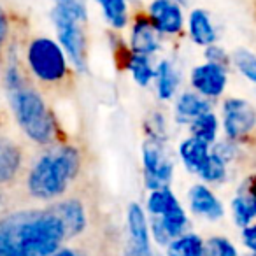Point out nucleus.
<instances>
[{
    "label": "nucleus",
    "instance_id": "9b49d317",
    "mask_svg": "<svg viewBox=\"0 0 256 256\" xmlns=\"http://www.w3.org/2000/svg\"><path fill=\"white\" fill-rule=\"evenodd\" d=\"M151 226H153L154 238L162 246H168L174 238L181 237L186 226V214L182 210L181 204L170 209L168 212H165L164 216H153Z\"/></svg>",
    "mask_w": 256,
    "mask_h": 256
},
{
    "label": "nucleus",
    "instance_id": "f257e3e1",
    "mask_svg": "<svg viewBox=\"0 0 256 256\" xmlns=\"http://www.w3.org/2000/svg\"><path fill=\"white\" fill-rule=\"evenodd\" d=\"M65 240L67 232L51 206L0 216V256H50Z\"/></svg>",
    "mask_w": 256,
    "mask_h": 256
},
{
    "label": "nucleus",
    "instance_id": "f03ea898",
    "mask_svg": "<svg viewBox=\"0 0 256 256\" xmlns=\"http://www.w3.org/2000/svg\"><path fill=\"white\" fill-rule=\"evenodd\" d=\"M4 86L16 123L30 140L46 148L56 142L58 130L51 110L36 82L23 72L18 62L11 60L4 67Z\"/></svg>",
    "mask_w": 256,
    "mask_h": 256
},
{
    "label": "nucleus",
    "instance_id": "bb28decb",
    "mask_svg": "<svg viewBox=\"0 0 256 256\" xmlns=\"http://www.w3.org/2000/svg\"><path fill=\"white\" fill-rule=\"evenodd\" d=\"M204 256H238L226 237H210L204 242Z\"/></svg>",
    "mask_w": 256,
    "mask_h": 256
},
{
    "label": "nucleus",
    "instance_id": "2eb2a0df",
    "mask_svg": "<svg viewBox=\"0 0 256 256\" xmlns=\"http://www.w3.org/2000/svg\"><path fill=\"white\" fill-rule=\"evenodd\" d=\"M190 206L193 212L207 220H220L223 216V206L214 196V193L204 184H195L190 190Z\"/></svg>",
    "mask_w": 256,
    "mask_h": 256
},
{
    "label": "nucleus",
    "instance_id": "20e7f679",
    "mask_svg": "<svg viewBox=\"0 0 256 256\" xmlns=\"http://www.w3.org/2000/svg\"><path fill=\"white\" fill-rule=\"evenodd\" d=\"M88 14L81 0H62L53 9V22L56 26L58 40L78 70L88 67V39L84 25Z\"/></svg>",
    "mask_w": 256,
    "mask_h": 256
},
{
    "label": "nucleus",
    "instance_id": "7c9ffc66",
    "mask_svg": "<svg viewBox=\"0 0 256 256\" xmlns=\"http://www.w3.org/2000/svg\"><path fill=\"white\" fill-rule=\"evenodd\" d=\"M242 237H244V244L256 254V224L246 226L242 230Z\"/></svg>",
    "mask_w": 256,
    "mask_h": 256
},
{
    "label": "nucleus",
    "instance_id": "a211bd4d",
    "mask_svg": "<svg viewBox=\"0 0 256 256\" xmlns=\"http://www.w3.org/2000/svg\"><path fill=\"white\" fill-rule=\"evenodd\" d=\"M190 34L195 44L198 46H212L216 42V30H214L210 18L207 11L204 9H195L190 16Z\"/></svg>",
    "mask_w": 256,
    "mask_h": 256
},
{
    "label": "nucleus",
    "instance_id": "9d476101",
    "mask_svg": "<svg viewBox=\"0 0 256 256\" xmlns=\"http://www.w3.org/2000/svg\"><path fill=\"white\" fill-rule=\"evenodd\" d=\"M148 18L160 34H179L182 28V12L176 0H153Z\"/></svg>",
    "mask_w": 256,
    "mask_h": 256
},
{
    "label": "nucleus",
    "instance_id": "1a4fd4ad",
    "mask_svg": "<svg viewBox=\"0 0 256 256\" xmlns=\"http://www.w3.org/2000/svg\"><path fill=\"white\" fill-rule=\"evenodd\" d=\"M192 84L200 95L220 96L226 86V68L216 64H204L193 68L192 72Z\"/></svg>",
    "mask_w": 256,
    "mask_h": 256
},
{
    "label": "nucleus",
    "instance_id": "6ab92c4d",
    "mask_svg": "<svg viewBox=\"0 0 256 256\" xmlns=\"http://www.w3.org/2000/svg\"><path fill=\"white\" fill-rule=\"evenodd\" d=\"M232 210H234L235 223L238 226H249L256 218V193L242 188V192H238V195L232 202Z\"/></svg>",
    "mask_w": 256,
    "mask_h": 256
},
{
    "label": "nucleus",
    "instance_id": "dca6fc26",
    "mask_svg": "<svg viewBox=\"0 0 256 256\" xmlns=\"http://www.w3.org/2000/svg\"><path fill=\"white\" fill-rule=\"evenodd\" d=\"M210 104L204 96L196 95V93L186 92L179 96L178 104H176V118L179 123H193L196 118L202 114L209 112Z\"/></svg>",
    "mask_w": 256,
    "mask_h": 256
},
{
    "label": "nucleus",
    "instance_id": "2f4dec72",
    "mask_svg": "<svg viewBox=\"0 0 256 256\" xmlns=\"http://www.w3.org/2000/svg\"><path fill=\"white\" fill-rule=\"evenodd\" d=\"M9 204H11V198H9V190H0V216L4 212H8Z\"/></svg>",
    "mask_w": 256,
    "mask_h": 256
},
{
    "label": "nucleus",
    "instance_id": "a878e982",
    "mask_svg": "<svg viewBox=\"0 0 256 256\" xmlns=\"http://www.w3.org/2000/svg\"><path fill=\"white\" fill-rule=\"evenodd\" d=\"M200 176L209 182H221L226 178V164L218 154L210 153L204 168L200 170Z\"/></svg>",
    "mask_w": 256,
    "mask_h": 256
},
{
    "label": "nucleus",
    "instance_id": "412c9836",
    "mask_svg": "<svg viewBox=\"0 0 256 256\" xmlns=\"http://www.w3.org/2000/svg\"><path fill=\"white\" fill-rule=\"evenodd\" d=\"M167 256H204V240L195 234L181 235L167 246Z\"/></svg>",
    "mask_w": 256,
    "mask_h": 256
},
{
    "label": "nucleus",
    "instance_id": "4468645a",
    "mask_svg": "<svg viewBox=\"0 0 256 256\" xmlns=\"http://www.w3.org/2000/svg\"><path fill=\"white\" fill-rule=\"evenodd\" d=\"M158 30L153 26L151 20L148 16H139L134 23L132 28V50L136 54H146L150 56L151 53L158 50Z\"/></svg>",
    "mask_w": 256,
    "mask_h": 256
},
{
    "label": "nucleus",
    "instance_id": "c756f323",
    "mask_svg": "<svg viewBox=\"0 0 256 256\" xmlns=\"http://www.w3.org/2000/svg\"><path fill=\"white\" fill-rule=\"evenodd\" d=\"M206 54H207V58H209L210 64L221 65V67L226 68V65H228V56H226V53H224V51L221 50L220 46H216V44L209 46V48H207V51H206Z\"/></svg>",
    "mask_w": 256,
    "mask_h": 256
},
{
    "label": "nucleus",
    "instance_id": "f704fd0d",
    "mask_svg": "<svg viewBox=\"0 0 256 256\" xmlns=\"http://www.w3.org/2000/svg\"><path fill=\"white\" fill-rule=\"evenodd\" d=\"M176 2H179V4H184L186 0H176Z\"/></svg>",
    "mask_w": 256,
    "mask_h": 256
},
{
    "label": "nucleus",
    "instance_id": "f8f14e48",
    "mask_svg": "<svg viewBox=\"0 0 256 256\" xmlns=\"http://www.w3.org/2000/svg\"><path fill=\"white\" fill-rule=\"evenodd\" d=\"M51 207H53L54 212L58 214V218L64 223L65 232H67V238H74L84 232L86 212H84V206L78 198L60 200L56 204H51Z\"/></svg>",
    "mask_w": 256,
    "mask_h": 256
},
{
    "label": "nucleus",
    "instance_id": "7ed1b4c3",
    "mask_svg": "<svg viewBox=\"0 0 256 256\" xmlns=\"http://www.w3.org/2000/svg\"><path fill=\"white\" fill-rule=\"evenodd\" d=\"M81 168L82 154L76 146L58 142L46 146L26 167L25 193L42 202L58 200L79 178Z\"/></svg>",
    "mask_w": 256,
    "mask_h": 256
},
{
    "label": "nucleus",
    "instance_id": "473e14b6",
    "mask_svg": "<svg viewBox=\"0 0 256 256\" xmlns=\"http://www.w3.org/2000/svg\"><path fill=\"white\" fill-rule=\"evenodd\" d=\"M50 256H79V254L76 251H72V249H60V251L53 252Z\"/></svg>",
    "mask_w": 256,
    "mask_h": 256
},
{
    "label": "nucleus",
    "instance_id": "ddd939ff",
    "mask_svg": "<svg viewBox=\"0 0 256 256\" xmlns=\"http://www.w3.org/2000/svg\"><path fill=\"white\" fill-rule=\"evenodd\" d=\"M126 221H128V232H130L132 248L136 249L137 252H140V254L151 256L146 216H144L142 207H140L139 204H130V206H128Z\"/></svg>",
    "mask_w": 256,
    "mask_h": 256
},
{
    "label": "nucleus",
    "instance_id": "aec40b11",
    "mask_svg": "<svg viewBox=\"0 0 256 256\" xmlns=\"http://www.w3.org/2000/svg\"><path fill=\"white\" fill-rule=\"evenodd\" d=\"M154 78H156L158 96L162 100H170L179 84V74L174 65L170 62H160V65L154 70Z\"/></svg>",
    "mask_w": 256,
    "mask_h": 256
},
{
    "label": "nucleus",
    "instance_id": "c9c22d12",
    "mask_svg": "<svg viewBox=\"0 0 256 256\" xmlns=\"http://www.w3.org/2000/svg\"><path fill=\"white\" fill-rule=\"evenodd\" d=\"M56 2H62V0H56Z\"/></svg>",
    "mask_w": 256,
    "mask_h": 256
},
{
    "label": "nucleus",
    "instance_id": "72a5a7b5",
    "mask_svg": "<svg viewBox=\"0 0 256 256\" xmlns=\"http://www.w3.org/2000/svg\"><path fill=\"white\" fill-rule=\"evenodd\" d=\"M124 256H146V254H140V252H137L134 248H130V249L126 251V254H124Z\"/></svg>",
    "mask_w": 256,
    "mask_h": 256
},
{
    "label": "nucleus",
    "instance_id": "39448f33",
    "mask_svg": "<svg viewBox=\"0 0 256 256\" xmlns=\"http://www.w3.org/2000/svg\"><path fill=\"white\" fill-rule=\"evenodd\" d=\"M26 65L30 74L42 88L64 92L70 86L72 76L67 58L60 46L48 37H37L26 48Z\"/></svg>",
    "mask_w": 256,
    "mask_h": 256
},
{
    "label": "nucleus",
    "instance_id": "393cba45",
    "mask_svg": "<svg viewBox=\"0 0 256 256\" xmlns=\"http://www.w3.org/2000/svg\"><path fill=\"white\" fill-rule=\"evenodd\" d=\"M128 68L132 70L134 79L139 82L140 86H148L150 81L154 78V70L151 67V62L146 54H134L128 60Z\"/></svg>",
    "mask_w": 256,
    "mask_h": 256
},
{
    "label": "nucleus",
    "instance_id": "6e6552de",
    "mask_svg": "<svg viewBox=\"0 0 256 256\" xmlns=\"http://www.w3.org/2000/svg\"><path fill=\"white\" fill-rule=\"evenodd\" d=\"M224 132L228 139L238 140L251 134L256 126V109L242 98H228L223 104Z\"/></svg>",
    "mask_w": 256,
    "mask_h": 256
},
{
    "label": "nucleus",
    "instance_id": "c85d7f7f",
    "mask_svg": "<svg viewBox=\"0 0 256 256\" xmlns=\"http://www.w3.org/2000/svg\"><path fill=\"white\" fill-rule=\"evenodd\" d=\"M9 34H11V26H9L8 14L4 12V9L0 8V56L4 54L6 48H8Z\"/></svg>",
    "mask_w": 256,
    "mask_h": 256
},
{
    "label": "nucleus",
    "instance_id": "0eeeda50",
    "mask_svg": "<svg viewBox=\"0 0 256 256\" xmlns=\"http://www.w3.org/2000/svg\"><path fill=\"white\" fill-rule=\"evenodd\" d=\"M28 167L26 153L18 142L0 136V190L14 188Z\"/></svg>",
    "mask_w": 256,
    "mask_h": 256
},
{
    "label": "nucleus",
    "instance_id": "5701e85b",
    "mask_svg": "<svg viewBox=\"0 0 256 256\" xmlns=\"http://www.w3.org/2000/svg\"><path fill=\"white\" fill-rule=\"evenodd\" d=\"M218 134V120L212 112H206L200 118H196L192 123V137H196V139L204 140V142L210 144L214 142Z\"/></svg>",
    "mask_w": 256,
    "mask_h": 256
},
{
    "label": "nucleus",
    "instance_id": "423d86ee",
    "mask_svg": "<svg viewBox=\"0 0 256 256\" xmlns=\"http://www.w3.org/2000/svg\"><path fill=\"white\" fill-rule=\"evenodd\" d=\"M142 162H144V181L151 190L168 188L172 181V160L165 153L162 140L150 139L142 146Z\"/></svg>",
    "mask_w": 256,
    "mask_h": 256
},
{
    "label": "nucleus",
    "instance_id": "b1692460",
    "mask_svg": "<svg viewBox=\"0 0 256 256\" xmlns=\"http://www.w3.org/2000/svg\"><path fill=\"white\" fill-rule=\"evenodd\" d=\"M102 6L104 14L109 20L114 28H123L128 22V8L126 0H98Z\"/></svg>",
    "mask_w": 256,
    "mask_h": 256
},
{
    "label": "nucleus",
    "instance_id": "4be33fe9",
    "mask_svg": "<svg viewBox=\"0 0 256 256\" xmlns=\"http://www.w3.org/2000/svg\"><path fill=\"white\" fill-rule=\"evenodd\" d=\"M179 202L174 196V193L168 188L162 190H153V193L148 198V209L153 216H164L165 212H168L170 209L178 207Z\"/></svg>",
    "mask_w": 256,
    "mask_h": 256
},
{
    "label": "nucleus",
    "instance_id": "f3484780",
    "mask_svg": "<svg viewBox=\"0 0 256 256\" xmlns=\"http://www.w3.org/2000/svg\"><path fill=\"white\" fill-rule=\"evenodd\" d=\"M179 153H181V158L186 167L192 172L200 174V170H202L204 165H206L207 158H209L210 151H209V144L207 142L196 139V137H190V139L181 142Z\"/></svg>",
    "mask_w": 256,
    "mask_h": 256
},
{
    "label": "nucleus",
    "instance_id": "cd10ccee",
    "mask_svg": "<svg viewBox=\"0 0 256 256\" xmlns=\"http://www.w3.org/2000/svg\"><path fill=\"white\" fill-rule=\"evenodd\" d=\"M234 64L237 65V68L256 84V54H252L248 50H237L232 56Z\"/></svg>",
    "mask_w": 256,
    "mask_h": 256
}]
</instances>
